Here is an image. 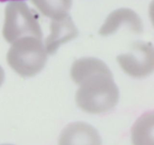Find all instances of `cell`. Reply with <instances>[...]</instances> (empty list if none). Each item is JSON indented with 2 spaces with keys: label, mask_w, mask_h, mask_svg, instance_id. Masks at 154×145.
<instances>
[{
  "label": "cell",
  "mask_w": 154,
  "mask_h": 145,
  "mask_svg": "<svg viewBox=\"0 0 154 145\" xmlns=\"http://www.w3.org/2000/svg\"><path fill=\"white\" fill-rule=\"evenodd\" d=\"M71 77L79 88L75 93L78 107L89 114L108 112L119 101V89L113 75L103 60L84 57L75 60Z\"/></svg>",
  "instance_id": "cell-1"
},
{
  "label": "cell",
  "mask_w": 154,
  "mask_h": 145,
  "mask_svg": "<svg viewBox=\"0 0 154 145\" xmlns=\"http://www.w3.org/2000/svg\"><path fill=\"white\" fill-rule=\"evenodd\" d=\"M7 60L10 67L21 77H31L44 68L48 53L42 39L26 36L12 43Z\"/></svg>",
  "instance_id": "cell-2"
},
{
  "label": "cell",
  "mask_w": 154,
  "mask_h": 145,
  "mask_svg": "<svg viewBox=\"0 0 154 145\" xmlns=\"http://www.w3.org/2000/svg\"><path fill=\"white\" fill-rule=\"evenodd\" d=\"M37 12L23 1H11L5 8L2 36L5 40L12 44L18 39L32 36L43 38V31L38 23Z\"/></svg>",
  "instance_id": "cell-3"
},
{
  "label": "cell",
  "mask_w": 154,
  "mask_h": 145,
  "mask_svg": "<svg viewBox=\"0 0 154 145\" xmlns=\"http://www.w3.org/2000/svg\"><path fill=\"white\" fill-rule=\"evenodd\" d=\"M116 61L124 72L135 78L149 76L153 72L154 55L152 43L136 42L127 53L117 56Z\"/></svg>",
  "instance_id": "cell-4"
},
{
  "label": "cell",
  "mask_w": 154,
  "mask_h": 145,
  "mask_svg": "<svg viewBox=\"0 0 154 145\" xmlns=\"http://www.w3.org/2000/svg\"><path fill=\"white\" fill-rule=\"evenodd\" d=\"M121 27H127L133 33L140 34L143 31V24L139 15L131 9L120 8L108 14L99 34L102 36H111Z\"/></svg>",
  "instance_id": "cell-5"
},
{
  "label": "cell",
  "mask_w": 154,
  "mask_h": 145,
  "mask_svg": "<svg viewBox=\"0 0 154 145\" xmlns=\"http://www.w3.org/2000/svg\"><path fill=\"white\" fill-rule=\"evenodd\" d=\"M78 30L68 14L52 19L50 24V34L45 42L48 54L53 55L63 44L78 36Z\"/></svg>",
  "instance_id": "cell-6"
},
{
  "label": "cell",
  "mask_w": 154,
  "mask_h": 145,
  "mask_svg": "<svg viewBox=\"0 0 154 145\" xmlns=\"http://www.w3.org/2000/svg\"><path fill=\"white\" fill-rule=\"evenodd\" d=\"M59 145H102L100 135L96 128L83 122L73 123L60 134Z\"/></svg>",
  "instance_id": "cell-7"
},
{
  "label": "cell",
  "mask_w": 154,
  "mask_h": 145,
  "mask_svg": "<svg viewBox=\"0 0 154 145\" xmlns=\"http://www.w3.org/2000/svg\"><path fill=\"white\" fill-rule=\"evenodd\" d=\"M132 145H153V114L140 116L132 128Z\"/></svg>",
  "instance_id": "cell-8"
},
{
  "label": "cell",
  "mask_w": 154,
  "mask_h": 145,
  "mask_svg": "<svg viewBox=\"0 0 154 145\" xmlns=\"http://www.w3.org/2000/svg\"><path fill=\"white\" fill-rule=\"evenodd\" d=\"M39 11L51 19L67 14L71 9L72 0H31Z\"/></svg>",
  "instance_id": "cell-9"
},
{
  "label": "cell",
  "mask_w": 154,
  "mask_h": 145,
  "mask_svg": "<svg viewBox=\"0 0 154 145\" xmlns=\"http://www.w3.org/2000/svg\"><path fill=\"white\" fill-rule=\"evenodd\" d=\"M4 78H5L4 70L2 69V68L0 66V86L2 85L3 82H4Z\"/></svg>",
  "instance_id": "cell-10"
},
{
  "label": "cell",
  "mask_w": 154,
  "mask_h": 145,
  "mask_svg": "<svg viewBox=\"0 0 154 145\" xmlns=\"http://www.w3.org/2000/svg\"><path fill=\"white\" fill-rule=\"evenodd\" d=\"M7 1H22V0H0V2H7Z\"/></svg>",
  "instance_id": "cell-11"
},
{
  "label": "cell",
  "mask_w": 154,
  "mask_h": 145,
  "mask_svg": "<svg viewBox=\"0 0 154 145\" xmlns=\"http://www.w3.org/2000/svg\"><path fill=\"white\" fill-rule=\"evenodd\" d=\"M1 145H12V144H1Z\"/></svg>",
  "instance_id": "cell-12"
}]
</instances>
